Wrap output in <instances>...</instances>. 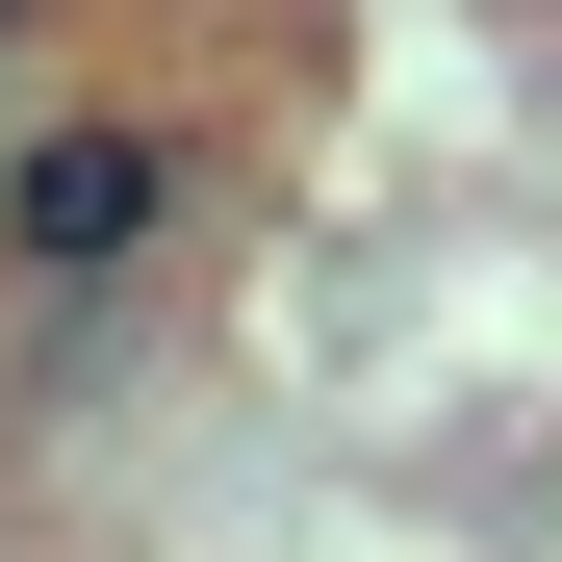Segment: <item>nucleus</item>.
Listing matches in <instances>:
<instances>
[{"label": "nucleus", "instance_id": "7ed1b4c3", "mask_svg": "<svg viewBox=\"0 0 562 562\" xmlns=\"http://www.w3.org/2000/svg\"><path fill=\"white\" fill-rule=\"evenodd\" d=\"M26 26H52V0H26Z\"/></svg>", "mask_w": 562, "mask_h": 562}, {"label": "nucleus", "instance_id": "f257e3e1", "mask_svg": "<svg viewBox=\"0 0 562 562\" xmlns=\"http://www.w3.org/2000/svg\"><path fill=\"white\" fill-rule=\"evenodd\" d=\"M179 205H205V128L179 103H52L26 154H0V281H26V307H103Z\"/></svg>", "mask_w": 562, "mask_h": 562}, {"label": "nucleus", "instance_id": "f03ea898", "mask_svg": "<svg viewBox=\"0 0 562 562\" xmlns=\"http://www.w3.org/2000/svg\"><path fill=\"white\" fill-rule=\"evenodd\" d=\"M0 52H26V0H0Z\"/></svg>", "mask_w": 562, "mask_h": 562}]
</instances>
